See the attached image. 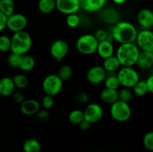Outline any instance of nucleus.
<instances>
[{
    "label": "nucleus",
    "mask_w": 153,
    "mask_h": 152,
    "mask_svg": "<svg viewBox=\"0 0 153 152\" xmlns=\"http://www.w3.org/2000/svg\"><path fill=\"white\" fill-rule=\"evenodd\" d=\"M137 31L135 26L131 22L120 21L114 25L111 36L120 44L131 43L135 42Z\"/></svg>",
    "instance_id": "obj_1"
},
{
    "label": "nucleus",
    "mask_w": 153,
    "mask_h": 152,
    "mask_svg": "<svg viewBox=\"0 0 153 152\" xmlns=\"http://www.w3.org/2000/svg\"><path fill=\"white\" fill-rule=\"evenodd\" d=\"M78 125H79V129H80L81 131H88V130L90 128V127H91V124H90L88 122H87L86 120H85V119L82 120Z\"/></svg>",
    "instance_id": "obj_44"
},
{
    "label": "nucleus",
    "mask_w": 153,
    "mask_h": 152,
    "mask_svg": "<svg viewBox=\"0 0 153 152\" xmlns=\"http://www.w3.org/2000/svg\"><path fill=\"white\" fill-rule=\"evenodd\" d=\"M139 68L141 69H149L153 66V52L141 51L139 54L137 63Z\"/></svg>",
    "instance_id": "obj_19"
},
{
    "label": "nucleus",
    "mask_w": 153,
    "mask_h": 152,
    "mask_svg": "<svg viewBox=\"0 0 153 152\" xmlns=\"http://www.w3.org/2000/svg\"><path fill=\"white\" fill-rule=\"evenodd\" d=\"M106 75H107V72L104 69V68L102 66L97 65L91 67L88 70L86 77L89 83L97 85L104 82Z\"/></svg>",
    "instance_id": "obj_13"
},
{
    "label": "nucleus",
    "mask_w": 153,
    "mask_h": 152,
    "mask_svg": "<svg viewBox=\"0 0 153 152\" xmlns=\"http://www.w3.org/2000/svg\"><path fill=\"white\" fill-rule=\"evenodd\" d=\"M107 0H79L81 8L88 12H95L101 10Z\"/></svg>",
    "instance_id": "obj_17"
},
{
    "label": "nucleus",
    "mask_w": 153,
    "mask_h": 152,
    "mask_svg": "<svg viewBox=\"0 0 153 152\" xmlns=\"http://www.w3.org/2000/svg\"><path fill=\"white\" fill-rule=\"evenodd\" d=\"M15 85L13 79L10 77H4L0 79V95L8 97L13 95L15 92Z\"/></svg>",
    "instance_id": "obj_18"
},
{
    "label": "nucleus",
    "mask_w": 153,
    "mask_h": 152,
    "mask_svg": "<svg viewBox=\"0 0 153 152\" xmlns=\"http://www.w3.org/2000/svg\"><path fill=\"white\" fill-rule=\"evenodd\" d=\"M55 8L65 15L77 13L81 9L79 0H55Z\"/></svg>",
    "instance_id": "obj_12"
},
{
    "label": "nucleus",
    "mask_w": 153,
    "mask_h": 152,
    "mask_svg": "<svg viewBox=\"0 0 153 152\" xmlns=\"http://www.w3.org/2000/svg\"><path fill=\"white\" fill-rule=\"evenodd\" d=\"M7 16L3 14L0 11V32L4 31L6 28V22H7Z\"/></svg>",
    "instance_id": "obj_42"
},
{
    "label": "nucleus",
    "mask_w": 153,
    "mask_h": 152,
    "mask_svg": "<svg viewBox=\"0 0 153 152\" xmlns=\"http://www.w3.org/2000/svg\"><path fill=\"white\" fill-rule=\"evenodd\" d=\"M140 54V49L134 43L120 45L116 52L117 60L121 66L133 67L136 64Z\"/></svg>",
    "instance_id": "obj_2"
},
{
    "label": "nucleus",
    "mask_w": 153,
    "mask_h": 152,
    "mask_svg": "<svg viewBox=\"0 0 153 152\" xmlns=\"http://www.w3.org/2000/svg\"><path fill=\"white\" fill-rule=\"evenodd\" d=\"M110 113L114 120L120 122H124L131 118V109L128 103L117 100L116 102L111 104Z\"/></svg>",
    "instance_id": "obj_7"
},
{
    "label": "nucleus",
    "mask_w": 153,
    "mask_h": 152,
    "mask_svg": "<svg viewBox=\"0 0 153 152\" xmlns=\"http://www.w3.org/2000/svg\"><path fill=\"white\" fill-rule=\"evenodd\" d=\"M102 66L104 68L106 72H116L120 68V63L116 56L113 55L111 57L104 59Z\"/></svg>",
    "instance_id": "obj_22"
},
{
    "label": "nucleus",
    "mask_w": 153,
    "mask_h": 152,
    "mask_svg": "<svg viewBox=\"0 0 153 152\" xmlns=\"http://www.w3.org/2000/svg\"><path fill=\"white\" fill-rule=\"evenodd\" d=\"M64 81L57 74H50L46 75L42 82V89L46 95L55 96L62 90Z\"/></svg>",
    "instance_id": "obj_6"
},
{
    "label": "nucleus",
    "mask_w": 153,
    "mask_h": 152,
    "mask_svg": "<svg viewBox=\"0 0 153 152\" xmlns=\"http://www.w3.org/2000/svg\"><path fill=\"white\" fill-rule=\"evenodd\" d=\"M133 92L137 96L142 97L146 95L148 93V89L146 87L145 80H139L135 85L132 87Z\"/></svg>",
    "instance_id": "obj_31"
},
{
    "label": "nucleus",
    "mask_w": 153,
    "mask_h": 152,
    "mask_svg": "<svg viewBox=\"0 0 153 152\" xmlns=\"http://www.w3.org/2000/svg\"><path fill=\"white\" fill-rule=\"evenodd\" d=\"M76 101L79 104H86L90 101V97L87 92H80L76 94Z\"/></svg>",
    "instance_id": "obj_39"
},
{
    "label": "nucleus",
    "mask_w": 153,
    "mask_h": 152,
    "mask_svg": "<svg viewBox=\"0 0 153 152\" xmlns=\"http://www.w3.org/2000/svg\"><path fill=\"white\" fill-rule=\"evenodd\" d=\"M49 115L50 114L48 110H45V109H40L38 112L36 113L37 119L40 120H46L49 117Z\"/></svg>",
    "instance_id": "obj_41"
},
{
    "label": "nucleus",
    "mask_w": 153,
    "mask_h": 152,
    "mask_svg": "<svg viewBox=\"0 0 153 152\" xmlns=\"http://www.w3.org/2000/svg\"><path fill=\"white\" fill-rule=\"evenodd\" d=\"M28 25V19L24 14L14 13L7 18L6 28L13 33L25 31Z\"/></svg>",
    "instance_id": "obj_8"
},
{
    "label": "nucleus",
    "mask_w": 153,
    "mask_h": 152,
    "mask_svg": "<svg viewBox=\"0 0 153 152\" xmlns=\"http://www.w3.org/2000/svg\"><path fill=\"white\" fill-rule=\"evenodd\" d=\"M83 110L76 109L70 112L68 115V120L73 125H79L82 120H84Z\"/></svg>",
    "instance_id": "obj_29"
},
{
    "label": "nucleus",
    "mask_w": 153,
    "mask_h": 152,
    "mask_svg": "<svg viewBox=\"0 0 153 152\" xmlns=\"http://www.w3.org/2000/svg\"><path fill=\"white\" fill-rule=\"evenodd\" d=\"M99 42L94 34H85L77 39L76 47L78 52L84 55H91L96 53Z\"/></svg>",
    "instance_id": "obj_4"
},
{
    "label": "nucleus",
    "mask_w": 153,
    "mask_h": 152,
    "mask_svg": "<svg viewBox=\"0 0 153 152\" xmlns=\"http://www.w3.org/2000/svg\"><path fill=\"white\" fill-rule=\"evenodd\" d=\"M37 7L42 13L49 14L55 9V0H39Z\"/></svg>",
    "instance_id": "obj_24"
},
{
    "label": "nucleus",
    "mask_w": 153,
    "mask_h": 152,
    "mask_svg": "<svg viewBox=\"0 0 153 152\" xmlns=\"http://www.w3.org/2000/svg\"><path fill=\"white\" fill-rule=\"evenodd\" d=\"M12 95H13V101L16 103H17V104H20L25 99V95H24L23 93H22V92H20V91H15Z\"/></svg>",
    "instance_id": "obj_40"
},
{
    "label": "nucleus",
    "mask_w": 153,
    "mask_h": 152,
    "mask_svg": "<svg viewBox=\"0 0 153 152\" xmlns=\"http://www.w3.org/2000/svg\"><path fill=\"white\" fill-rule=\"evenodd\" d=\"M120 86L126 88H132L140 80L139 74L133 67L123 66L117 73Z\"/></svg>",
    "instance_id": "obj_5"
},
{
    "label": "nucleus",
    "mask_w": 153,
    "mask_h": 152,
    "mask_svg": "<svg viewBox=\"0 0 153 152\" xmlns=\"http://www.w3.org/2000/svg\"><path fill=\"white\" fill-rule=\"evenodd\" d=\"M35 60L31 55L25 54L21 55L18 68L23 72H30L34 69L35 66Z\"/></svg>",
    "instance_id": "obj_21"
},
{
    "label": "nucleus",
    "mask_w": 153,
    "mask_h": 152,
    "mask_svg": "<svg viewBox=\"0 0 153 152\" xmlns=\"http://www.w3.org/2000/svg\"><path fill=\"white\" fill-rule=\"evenodd\" d=\"M10 52L19 55L28 54L32 46V38L29 33L25 31L13 33L10 37Z\"/></svg>",
    "instance_id": "obj_3"
},
{
    "label": "nucleus",
    "mask_w": 153,
    "mask_h": 152,
    "mask_svg": "<svg viewBox=\"0 0 153 152\" xmlns=\"http://www.w3.org/2000/svg\"><path fill=\"white\" fill-rule=\"evenodd\" d=\"M137 20L143 29H150L153 26V13L147 8L141 9L137 13Z\"/></svg>",
    "instance_id": "obj_15"
},
{
    "label": "nucleus",
    "mask_w": 153,
    "mask_h": 152,
    "mask_svg": "<svg viewBox=\"0 0 153 152\" xmlns=\"http://www.w3.org/2000/svg\"><path fill=\"white\" fill-rule=\"evenodd\" d=\"M96 152H100V151H96Z\"/></svg>",
    "instance_id": "obj_46"
},
{
    "label": "nucleus",
    "mask_w": 153,
    "mask_h": 152,
    "mask_svg": "<svg viewBox=\"0 0 153 152\" xmlns=\"http://www.w3.org/2000/svg\"><path fill=\"white\" fill-rule=\"evenodd\" d=\"M135 42L139 49L153 52V32L150 29H143L137 32Z\"/></svg>",
    "instance_id": "obj_9"
},
{
    "label": "nucleus",
    "mask_w": 153,
    "mask_h": 152,
    "mask_svg": "<svg viewBox=\"0 0 153 152\" xmlns=\"http://www.w3.org/2000/svg\"><path fill=\"white\" fill-rule=\"evenodd\" d=\"M22 149L24 152H40L41 151V145L35 139H28L24 142Z\"/></svg>",
    "instance_id": "obj_26"
},
{
    "label": "nucleus",
    "mask_w": 153,
    "mask_h": 152,
    "mask_svg": "<svg viewBox=\"0 0 153 152\" xmlns=\"http://www.w3.org/2000/svg\"><path fill=\"white\" fill-rule=\"evenodd\" d=\"M66 23L70 28H77L81 23V19L77 13H72L67 16L66 18Z\"/></svg>",
    "instance_id": "obj_33"
},
{
    "label": "nucleus",
    "mask_w": 153,
    "mask_h": 152,
    "mask_svg": "<svg viewBox=\"0 0 153 152\" xmlns=\"http://www.w3.org/2000/svg\"><path fill=\"white\" fill-rule=\"evenodd\" d=\"M143 144L148 151H153V133L152 131L146 133L143 138Z\"/></svg>",
    "instance_id": "obj_35"
},
{
    "label": "nucleus",
    "mask_w": 153,
    "mask_h": 152,
    "mask_svg": "<svg viewBox=\"0 0 153 152\" xmlns=\"http://www.w3.org/2000/svg\"><path fill=\"white\" fill-rule=\"evenodd\" d=\"M146 85L147 87L148 92L149 93H152L153 92V75H150L147 77L146 80Z\"/></svg>",
    "instance_id": "obj_43"
},
{
    "label": "nucleus",
    "mask_w": 153,
    "mask_h": 152,
    "mask_svg": "<svg viewBox=\"0 0 153 152\" xmlns=\"http://www.w3.org/2000/svg\"><path fill=\"white\" fill-rule=\"evenodd\" d=\"M94 35L98 42L104 41V40H109L108 33L105 30L103 29V28H99L98 30H97Z\"/></svg>",
    "instance_id": "obj_38"
},
{
    "label": "nucleus",
    "mask_w": 153,
    "mask_h": 152,
    "mask_svg": "<svg viewBox=\"0 0 153 152\" xmlns=\"http://www.w3.org/2000/svg\"><path fill=\"white\" fill-rule=\"evenodd\" d=\"M20 57L21 55H16V54L10 52V54L8 55V57H7V64H8L10 67H13V68H18L19 61H20Z\"/></svg>",
    "instance_id": "obj_36"
},
{
    "label": "nucleus",
    "mask_w": 153,
    "mask_h": 152,
    "mask_svg": "<svg viewBox=\"0 0 153 152\" xmlns=\"http://www.w3.org/2000/svg\"><path fill=\"white\" fill-rule=\"evenodd\" d=\"M132 98V92L129 88L123 87L118 91V100L128 103Z\"/></svg>",
    "instance_id": "obj_32"
},
{
    "label": "nucleus",
    "mask_w": 153,
    "mask_h": 152,
    "mask_svg": "<svg viewBox=\"0 0 153 152\" xmlns=\"http://www.w3.org/2000/svg\"><path fill=\"white\" fill-rule=\"evenodd\" d=\"M0 11L7 17L15 11V3L13 0H0Z\"/></svg>",
    "instance_id": "obj_27"
},
{
    "label": "nucleus",
    "mask_w": 153,
    "mask_h": 152,
    "mask_svg": "<svg viewBox=\"0 0 153 152\" xmlns=\"http://www.w3.org/2000/svg\"><path fill=\"white\" fill-rule=\"evenodd\" d=\"M10 45H11L10 37L7 35H0V52H10Z\"/></svg>",
    "instance_id": "obj_34"
},
{
    "label": "nucleus",
    "mask_w": 153,
    "mask_h": 152,
    "mask_svg": "<svg viewBox=\"0 0 153 152\" xmlns=\"http://www.w3.org/2000/svg\"><path fill=\"white\" fill-rule=\"evenodd\" d=\"M13 81L15 85V87L19 89H24L28 86L29 84V80L28 77L25 75L17 74L15 75L13 77Z\"/></svg>",
    "instance_id": "obj_28"
},
{
    "label": "nucleus",
    "mask_w": 153,
    "mask_h": 152,
    "mask_svg": "<svg viewBox=\"0 0 153 152\" xmlns=\"http://www.w3.org/2000/svg\"><path fill=\"white\" fill-rule=\"evenodd\" d=\"M40 104L43 107V109H45V110H49V109H51L54 105L53 96H51V95H45L42 98Z\"/></svg>",
    "instance_id": "obj_37"
},
{
    "label": "nucleus",
    "mask_w": 153,
    "mask_h": 152,
    "mask_svg": "<svg viewBox=\"0 0 153 152\" xmlns=\"http://www.w3.org/2000/svg\"><path fill=\"white\" fill-rule=\"evenodd\" d=\"M101 18L104 22L110 25H115L119 22V14L114 9L107 8L101 13Z\"/></svg>",
    "instance_id": "obj_23"
},
{
    "label": "nucleus",
    "mask_w": 153,
    "mask_h": 152,
    "mask_svg": "<svg viewBox=\"0 0 153 152\" xmlns=\"http://www.w3.org/2000/svg\"><path fill=\"white\" fill-rule=\"evenodd\" d=\"M73 68L70 66V65H62L58 69V75L63 81L64 80H67L69 79H70L73 76Z\"/></svg>",
    "instance_id": "obj_30"
},
{
    "label": "nucleus",
    "mask_w": 153,
    "mask_h": 152,
    "mask_svg": "<svg viewBox=\"0 0 153 152\" xmlns=\"http://www.w3.org/2000/svg\"><path fill=\"white\" fill-rule=\"evenodd\" d=\"M84 119L90 124H95L100 122L103 116V109L96 102L90 103L83 110Z\"/></svg>",
    "instance_id": "obj_10"
},
{
    "label": "nucleus",
    "mask_w": 153,
    "mask_h": 152,
    "mask_svg": "<svg viewBox=\"0 0 153 152\" xmlns=\"http://www.w3.org/2000/svg\"><path fill=\"white\" fill-rule=\"evenodd\" d=\"M100 98L105 104H114L118 100V90L105 87L100 92Z\"/></svg>",
    "instance_id": "obj_20"
},
{
    "label": "nucleus",
    "mask_w": 153,
    "mask_h": 152,
    "mask_svg": "<svg viewBox=\"0 0 153 152\" xmlns=\"http://www.w3.org/2000/svg\"><path fill=\"white\" fill-rule=\"evenodd\" d=\"M96 52L102 59H106L109 57L113 56L114 54V47L113 43L108 40L99 42Z\"/></svg>",
    "instance_id": "obj_16"
},
{
    "label": "nucleus",
    "mask_w": 153,
    "mask_h": 152,
    "mask_svg": "<svg viewBox=\"0 0 153 152\" xmlns=\"http://www.w3.org/2000/svg\"><path fill=\"white\" fill-rule=\"evenodd\" d=\"M69 45L64 40H57L52 43L49 48V52L56 61L61 62L64 59L69 52Z\"/></svg>",
    "instance_id": "obj_11"
},
{
    "label": "nucleus",
    "mask_w": 153,
    "mask_h": 152,
    "mask_svg": "<svg viewBox=\"0 0 153 152\" xmlns=\"http://www.w3.org/2000/svg\"><path fill=\"white\" fill-rule=\"evenodd\" d=\"M40 109V104L38 101L34 98L25 99L19 104V110L23 115L31 116L36 115Z\"/></svg>",
    "instance_id": "obj_14"
},
{
    "label": "nucleus",
    "mask_w": 153,
    "mask_h": 152,
    "mask_svg": "<svg viewBox=\"0 0 153 152\" xmlns=\"http://www.w3.org/2000/svg\"><path fill=\"white\" fill-rule=\"evenodd\" d=\"M104 83L105 88L116 89V90H117L120 86L116 72H107Z\"/></svg>",
    "instance_id": "obj_25"
},
{
    "label": "nucleus",
    "mask_w": 153,
    "mask_h": 152,
    "mask_svg": "<svg viewBox=\"0 0 153 152\" xmlns=\"http://www.w3.org/2000/svg\"><path fill=\"white\" fill-rule=\"evenodd\" d=\"M112 1L117 4H124V3L126 1V0H112Z\"/></svg>",
    "instance_id": "obj_45"
}]
</instances>
